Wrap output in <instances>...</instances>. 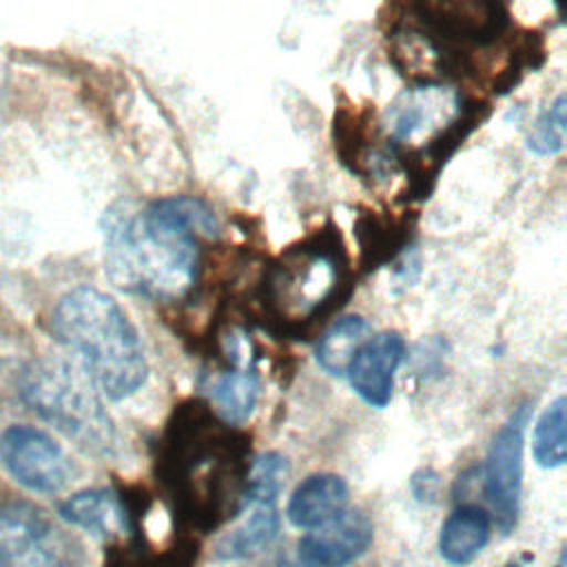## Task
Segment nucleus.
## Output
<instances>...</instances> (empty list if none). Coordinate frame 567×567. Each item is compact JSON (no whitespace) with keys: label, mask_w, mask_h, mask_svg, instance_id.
<instances>
[{"label":"nucleus","mask_w":567,"mask_h":567,"mask_svg":"<svg viewBox=\"0 0 567 567\" xmlns=\"http://www.w3.org/2000/svg\"><path fill=\"white\" fill-rule=\"evenodd\" d=\"M279 534L275 505H250L248 514L217 543V560H244L264 551Z\"/></svg>","instance_id":"nucleus-12"},{"label":"nucleus","mask_w":567,"mask_h":567,"mask_svg":"<svg viewBox=\"0 0 567 567\" xmlns=\"http://www.w3.org/2000/svg\"><path fill=\"white\" fill-rule=\"evenodd\" d=\"M24 403L82 450L115 456L120 436L84 372L60 359L33 361L20 381Z\"/></svg>","instance_id":"nucleus-3"},{"label":"nucleus","mask_w":567,"mask_h":567,"mask_svg":"<svg viewBox=\"0 0 567 567\" xmlns=\"http://www.w3.org/2000/svg\"><path fill=\"white\" fill-rule=\"evenodd\" d=\"M55 337L80 357L82 372L111 401L135 394L148 374L140 334L106 292L78 286L53 310Z\"/></svg>","instance_id":"nucleus-2"},{"label":"nucleus","mask_w":567,"mask_h":567,"mask_svg":"<svg viewBox=\"0 0 567 567\" xmlns=\"http://www.w3.org/2000/svg\"><path fill=\"white\" fill-rule=\"evenodd\" d=\"M565 408L567 399L560 394L556 396L540 419L534 425L532 450L534 458L540 467H560L567 458V443H565Z\"/></svg>","instance_id":"nucleus-15"},{"label":"nucleus","mask_w":567,"mask_h":567,"mask_svg":"<svg viewBox=\"0 0 567 567\" xmlns=\"http://www.w3.org/2000/svg\"><path fill=\"white\" fill-rule=\"evenodd\" d=\"M210 401L228 423H244L250 419L259 399V374L255 368L226 370L208 388Z\"/></svg>","instance_id":"nucleus-13"},{"label":"nucleus","mask_w":567,"mask_h":567,"mask_svg":"<svg viewBox=\"0 0 567 567\" xmlns=\"http://www.w3.org/2000/svg\"><path fill=\"white\" fill-rule=\"evenodd\" d=\"M565 144V95L560 93L536 120L527 146L536 155H554Z\"/></svg>","instance_id":"nucleus-17"},{"label":"nucleus","mask_w":567,"mask_h":567,"mask_svg":"<svg viewBox=\"0 0 567 567\" xmlns=\"http://www.w3.org/2000/svg\"><path fill=\"white\" fill-rule=\"evenodd\" d=\"M0 461L20 485L42 494L60 492L73 476V463L64 450L31 425H13L2 432Z\"/></svg>","instance_id":"nucleus-6"},{"label":"nucleus","mask_w":567,"mask_h":567,"mask_svg":"<svg viewBox=\"0 0 567 567\" xmlns=\"http://www.w3.org/2000/svg\"><path fill=\"white\" fill-rule=\"evenodd\" d=\"M0 567H84V554L47 512L13 501L0 507Z\"/></svg>","instance_id":"nucleus-4"},{"label":"nucleus","mask_w":567,"mask_h":567,"mask_svg":"<svg viewBox=\"0 0 567 567\" xmlns=\"http://www.w3.org/2000/svg\"><path fill=\"white\" fill-rule=\"evenodd\" d=\"M503 567H518V565H503Z\"/></svg>","instance_id":"nucleus-19"},{"label":"nucleus","mask_w":567,"mask_h":567,"mask_svg":"<svg viewBox=\"0 0 567 567\" xmlns=\"http://www.w3.org/2000/svg\"><path fill=\"white\" fill-rule=\"evenodd\" d=\"M489 534V516L481 507L463 505L445 518L439 534V551L452 565H467L483 551Z\"/></svg>","instance_id":"nucleus-11"},{"label":"nucleus","mask_w":567,"mask_h":567,"mask_svg":"<svg viewBox=\"0 0 567 567\" xmlns=\"http://www.w3.org/2000/svg\"><path fill=\"white\" fill-rule=\"evenodd\" d=\"M348 483L337 474L303 478L288 501V518L301 529H315L348 509Z\"/></svg>","instance_id":"nucleus-9"},{"label":"nucleus","mask_w":567,"mask_h":567,"mask_svg":"<svg viewBox=\"0 0 567 567\" xmlns=\"http://www.w3.org/2000/svg\"><path fill=\"white\" fill-rule=\"evenodd\" d=\"M197 233H217L213 210L199 199H120L102 217L104 270L124 292L175 299L195 284Z\"/></svg>","instance_id":"nucleus-1"},{"label":"nucleus","mask_w":567,"mask_h":567,"mask_svg":"<svg viewBox=\"0 0 567 567\" xmlns=\"http://www.w3.org/2000/svg\"><path fill=\"white\" fill-rule=\"evenodd\" d=\"M405 357V341L399 332L385 330L368 337L352 354L346 377L352 390L372 408H385L392 399L394 374Z\"/></svg>","instance_id":"nucleus-7"},{"label":"nucleus","mask_w":567,"mask_h":567,"mask_svg":"<svg viewBox=\"0 0 567 567\" xmlns=\"http://www.w3.org/2000/svg\"><path fill=\"white\" fill-rule=\"evenodd\" d=\"M372 520L361 509H343L299 540V558L312 567H346L372 543Z\"/></svg>","instance_id":"nucleus-8"},{"label":"nucleus","mask_w":567,"mask_h":567,"mask_svg":"<svg viewBox=\"0 0 567 567\" xmlns=\"http://www.w3.org/2000/svg\"><path fill=\"white\" fill-rule=\"evenodd\" d=\"M60 514L75 527L100 538L122 536L128 529L124 505L111 489H84L60 505Z\"/></svg>","instance_id":"nucleus-10"},{"label":"nucleus","mask_w":567,"mask_h":567,"mask_svg":"<svg viewBox=\"0 0 567 567\" xmlns=\"http://www.w3.org/2000/svg\"><path fill=\"white\" fill-rule=\"evenodd\" d=\"M266 567H312L308 565L303 558H290V556H279L275 560H270Z\"/></svg>","instance_id":"nucleus-18"},{"label":"nucleus","mask_w":567,"mask_h":567,"mask_svg":"<svg viewBox=\"0 0 567 567\" xmlns=\"http://www.w3.org/2000/svg\"><path fill=\"white\" fill-rule=\"evenodd\" d=\"M368 321L359 315H348L334 321L315 348L317 363L332 377H346V368L359 346L368 339Z\"/></svg>","instance_id":"nucleus-14"},{"label":"nucleus","mask_w":567,"mask_h":567,"mask_svg":"<svg viewBox=\"0 0 567 567\" xmlns=\"http://www.w3.org/2000/svg\"><path fill=\"white\" fill-rule=\"evenodd\" d=\"M529 403L518 405L494 434L485 461V496L503 534L516 527L523 489V447Z\"/></svg>","instance_id":"nucleus-5"},{"label":"nucleus","mask_w":567,"mask_h":567,"mask_svg":"<svg viewBox=\"0 0 567 567\" xmlns=\"http://www.w3.org/2000/svg\"><path fill=\"white\" fill-rule=\"evenodd\" d=\"M288 474V461L279 452L261 454L248 476L244 505H275Z\"/></svg>","instance_id":"nucleus-16"}]
</instances>
